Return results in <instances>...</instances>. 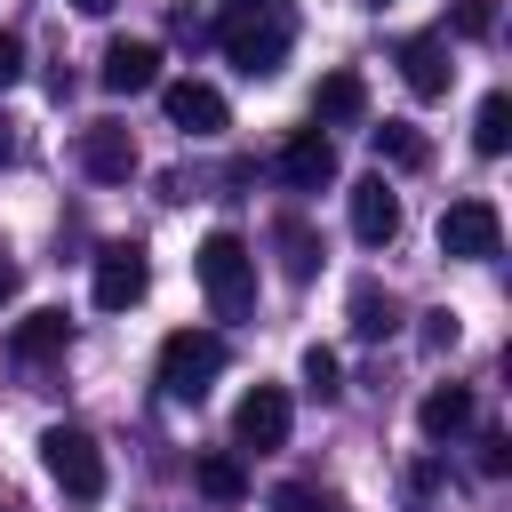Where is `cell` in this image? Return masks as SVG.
<instances>
[{
  "label": "cell",
  "instance_id": "obj_3",
  "mask_svg": "<svg viewBox=\"0 0 512 512\" xmlns=\"http://www.w3.org/2000/svg\"><path fill=\"white\" fill-rule=\"evenodd\" d=\"M40 464H48V480H56L72 504H96V496H104V456H96V440H88L80 424H48V432H40Z\"/></svg>",
  "mask_w": 512,
  "mask_h": 512
},
{
  "label": "cell",
  "instance_id": "obj_1",
  "mask_svg": "<svg viewBox=\"0 0 512 512\" xmlns=\"http://www.w3.org/2000/svg\"><path fill=\"white\" fill-rule=\"evenodd\" d=\"M192 272H200L216 320H248V304H256V256H248L240 232H208L200 256H192Z\"/></svg>",
  "mask_w": 512,
  "mask_h": 512
},
{
  "label": "cell",
  "instance_id": "obj_2",
  "mask_svg": "<svg viewBox=\"0 0 512 512\" xmlns=\"http://www.w3.org/2000/svg\"><path fill=\"white\" fill-rule=\"evenodd\" d=\"M216 376H224V336L216 328H176L160 344V392L168 400H208Z\"/></svg>",
  "mask_w": 512,
  "mask_h": 512
},
{
  "label": "cell",
  "instance_id": "obj_19",
  "mask_svg": "<svg viewBox=\"0 0 512 512\" xmlns=\"http://www.w3.org/2000/svg\"><path fill=\"white\" fill-rule=\"evenodd\" d=\"M192 488H200L208 504H240V496H248V472H240L232 448H208V456L192 464Z\"/></svg>",
  "mask_w": 512,
  "mask_h": 512
},
{
  "label": "cell",
  "instance_id": "obj_9",
  "mask_svg": "<svg viewBox=\"0 0 512 512\" xmlns=\"http://www.w3.org/2000/svg\"><path fill=\"white\" fill-rule=\"evenodd\" d=\"M80 168H88L96 184H128V176H136V136H128L120 120H88V128H80Z\"/></svg>",
  "mask_w": 512,
  "mask_h": 512
},
{
  "label": "cell",
  "instance_id": "obj_25",
  "mask_svg": "<svg viewBox=\"0 0 512 512\" xmlns=\"http://www.w3.org/2000/svg\"><path fill=\"white\" fill-rule=\"evenodd\" d=\"M456 336H464V320H456L448 304H440V312H424V344H432V352H456Z\"/></svg>",
  "mask_w": 512,
  "mask_h": 512
},
{
  "label": "cell",
  "instance_id": "obj_16",
  "mask_svg": "<svg viewBox=\"0 0 512 512\" xmlns=\"http://www.w3.org/2000/svg\"><path fill=\"white\" fill-rule=\"evenodd\" d=\"M392 328H400V296L376 288V280H360V288H352V336H360V344H384Z\"/></svg>",
  "mask_w": 512,
  "mask_h": 512
},
{
  "label": "cell",
  "instance_id": "obj_10",
  "mask_svg": "<svg viewBox=\"0 0 512 512\" xmlns=\"http://www.w3.org/2000/svg\"><path fill=\"white\" fill-rule=\"evenodd\" d=\"M280 184H296V192L336 184V144H328V128H320V120H312V128H296V136L280 144Z\"/></svg>",
  "mask_w": 512,
  "mask_h": 512
},
{
  "label": "cell",
  "instance_id": "obj_31",
  "mask_svg": "<svg viewBox=\"0 0 512 512\" xmlns=\"http://www.w3.org/2000/svg\"><path fill=\"white\" fill-rule=\"evenodd\" d=\"M72 8H80V16H112L120 0H72Z\"/></svg>",
  "mask_w": 512,
  "mask_h": 512
},
{
  "label": "cell",
  "instance_id": "obj_18",
  "mask_svg": "<svg viewBox=\"0 0 512 512\" xmlns=\"http://www.w3.org/2000/svg\"><path fill=\"white\" fill-rule=\"evenodd\" d=\"M272 248H280V272H288V280H312V272H320V232H312L304 216H280V224H272Z\"/></svg>",
  "mask_w": 512,
  "mask_h": 512
},
{
  "label": "cell",
  "instance_id": "obj_11",
  "mask_svg": "<svg viewBox=\"0 0 512 512\" xmlns=\"http://www.w3.org/2000/svg\"><path fill=\"white\" fill-rule=\"evenodd\" d=\"M96 80H104L112 96H144V88H160V40H112L104 64H96Z\"/></svg>",
  "mask_w": 512,
  "mask_h": 512
},
{
  "label": "cell",
  "instance_id": "obj_15",
  "mask_svg": "<svg viewBox=\"0 0 512 512\" xmlns=\"http://www.w3.org/2000/svg\"><path fill=\"white\" fill-rule=\"evenodd\" d=\"M368 112V80L360 72H328L320 88H312V120L320 128H344V120H360Z\"/></svg>",
  "mask_w": 512,
  "mask_h": 512
},
{
  "label": "cell",
  "instance_id": "obj_30",
  "mask_svg": "<svg viewBox=\"0 0 512 512\" xmlns=\"http://www.w3.org/2000/svg\"><path fill=\"white\" fill-rule=\"evenodd\" d=\"M8 160H16V120L0 112V168H8Z\"/></svg>",
  "mask_w": 512,
  "mask_h": 512
},
{
  "label": "cell",
  "instance_id": "obj_28",
  "mask_svg": "<svg viewBox=\"0 0 512 512\" xmlns=\"http://www.w3.org/2000/svg\"><path fill=\"white\" fill-rule=\"evenodd\" d=\"M16 280H24V272H16V256H8V248H0V304H8V296H16Z\"/></svg>",
  "mask_w": 512,
  "mask_h": 512
},
{
  "label": "cell",
  "instance_id": "obj_12",
  "mask_svg": "<svg viewBox=\"0 0 512 512\" xmlns=\"http://www.w3.org/2000/svg\"><path fill=\"white\" fill-rule=\"evenodd\" d=\"M392 232H400V192H392L384 176H360V184H352V240H360V248H384Z\"/></svg>",
  "mask_w": 512,
  "mask_h": 512
},
{
  "label": "cell",
  "instance_id": "obj_22",
  "mask_svg": "<svg viewBox=\"0 0 512 512\" xmlns=\"http://www.w3.org/2000/svg\"><path fill=\"white\" fill-rule=\"evenodd\" d=\"M272 512H352L336 488H312V480H288V488H272Z\"/></svg>",
  "mask_w": 512,
  "mask_h": 512
},
{
  "label": "cell",
  "instance_id": "obj_23",
  "mask_svg": "<svg viewBox=\"0 0 512 512\" xmlns=\"http://www.w3.org/2000/svg\"><path fill=\"white\" fill-rule=\"evenodd\" d=\"M336 376H344L336 352H328V344H304V392H312V400H336V392H344Z\"/></svg>",
  "mask_w": 512,
  "mask_h": 512
},
{
  "label": "cell",
  "instance_id": "obj_24",
  "mask_svg": "<svg viewBox=\"0 0 512 512\" xmlns=\"http://www.w3.org/2000/svg\"><path fill=\"white\" fill-rule=\"evenodd\" d=\"M448 32H456V40H488V32H496V0H456Z\"/></svg>",
  "mask_w": 512,
  "mask_h": 512
},
{
  "label": "cell",
  "instance_id": "obj_5",
  "mask_svg": "<svg viewBox=\"0 0 512 512\" xmlns=\"http://www.w3.org/2000/svg\"><path fill=\"white\" fill-rule=\"evenodd\" d=\"M144 288H152V248L144 240H104L96 248V280H88L96 312H128V304H144Z\"/></svg>",
  "mask_w": 512,
  "mask_h": 512
},
{
  "label": "cell",
  "instance_id": "obj_27",
  "mask_svg": "<svg viewBox=\"0 0 512 512\" xmlns=\"http://www.w3.org/2000/svg\"><path fill=\"white\" fill-rule=\"evenodd\" d=\"M504 464H512V440H504V432H488V440H480V472H488V480H496V472H504Z\"/></svg>",
  "mask_w": 512,
  "mask_h": 512
},
{
  "label": "cell",
  "instance_id": "obj_21",
  "mask_svg": "<svg viewBox=\"0 0 512 512\" xmlns=\"http://www.w3.org/2000/svg\"><path fill=\"white\" fill-rule=\"evenodd\" d=\"M368 144H376V160H392V168H424V160H432L424 128H408V120H384V128H368Z\"/></svg>",
  "mask_w": 512,
  "mask_h": 512
},
{
  "label": "cell",
  "instance_id": "obj_32",
  "mask_svg": "<svg viewBox=\"0 0 512 512\" xmlns=\"http://www.w3.org/2000/svg\"><path fill=\"white\" fill-rule=\"evenodd\" d=\"M0 512H16V504H0Z\"/></svg>",
  "mask_w": 512,
  "mask_h": 512
},
{
  "label": "cell",
  "instance_id": "obj_7",
  "mask_svg": "<svg viewBox=\"0 0 512 512\" xmlns=\"http://www.w3.org/2000/svg\"><path fill=\"white\" fill-rule=\"evenodd\" d=\"M288 416H296V408H288L280 384H248L240 408H232V448H256V456H264V448H288Z\"/></svg>",
  "mask_w": 512,
  "mask_h": 512
},
{
  "label": "cell",
  "instance_id": "obj_13",
  "mask_svg": "<svg viewBox=\"0 0 512 512\" xmlns=\"http://www.w3.org/2000/svg\"><path fill=\"white\" fill-rule=\"evenodd\" d=\"M400 80H408L416 96H448V80H456V64H448V40H440V32H416V40H400Z\"/></svg>",
  "mask_w": 512,
  "mask_h": 512
},
{
  "label": "cell",
  "instance_id": "obj_14",
  "mask_svg": "<svg viewBox=\"0 0 512 512\" xmlns=\"http://www.w3.org/2000/svg\"><path fill=\"white\" fill-rule=\"evenodd\" d=\"M472 384H432L424 392V408H416V424H424V440H456L464 424H472Z\"/></svg>",
  "mask_w": 512,
  "mask_h": 512
},
{
  "label": "cell",
  "instance_id": "obj_17",
  "mask_svg": "<svg viewBox=\"0 0 512 512\" xmlns=\"http://www.w3.org/2000/svg\"><path fill=\"white\" fill-rule=\"evenodd\" d=\"M64 344H72V320H64V312H24V320H16V336H8V352H16V360H56Z\"/></svg>",
  "mask_w": 512,
  "mask_h": 512
},
{
  "label": "cell",
  "instance_id": "obj_6",
  "mask_svg": "<svg viewBox=\"0 0 512 512\" xmlns=\"http://www.w3.org/2000/svg\"><path fill=\"white\" fill-rule=\"evenodd\" d=\"M504 248V216H496V200H448V216H440V256H456V264H488Z\"/></svg>",
  "mask_w": 512,
  "mask_h": 512
},
{
  "label": "cell",
  "instance_id": "obj_20",
  "mask_svg": "<svg viewBox=\"0 0 512 512\" xmlns=\"http://www.w3.org/2000/svg\"><path fill=\"white\" fill-rule=\"evenodd\" d=\"M504 144H512V96L496 88V96H480V112H472V152L504 160Z\"/></svg>",
  "mask_w": 512,
  "mask_h": 512
},
{
  "label": "cell",
  "instance_id": "obj_8",
  "mask_svg": "<svg viewBox=\"0 0 512 512\" xmlns=\"http://www.w3.org/2000/svg\"><path fill=\"white\" fill-rule=\"evenodd\" d=\"M160 112H168V128H184V136H224V128H232V112H224V96H216L208 80H160Z\"/></svg>",
  "mask_w": 512,
  "mask_h": 512
},
{
  "label": "cell",
  "instance_id": "obj_29",
  "mask_svg": "<svg viewBox=\"0 0 512 512\" xmlns=\"http://www.w3.org/2000/svg\"><path fill=\"white\" fill-rule=\"evenodd\" d=\"M264 8H280V0H224V16H264Z\"/></svg>",
  "mask_w": 512,
  "mask_h": 512
},
{
  "label": "cell",
  "instance_id": "obj_4",
  "mask_svg": "<svg viewBox=\"0 0 512 512\" xmlns=\"http://www.w3.org/2000/svg\"><path fill=\"white\" fill-rule=\"evenodd\" d=\"M216 40H224V56H232L248 80H272L280 56H288V16H280V8H264V16H224Z\"/></svg>",
  "mask_w": 512,
  "mask_h": 512
},
{
  "label": "cell",
  "instance_id": "obj_26",
  "mask_svg": "<svg viewBox=\"0 0 512 512\" xmlns=\"http://www.w3.org/2000/svg\"><path fill=\"white\" fill-rule=\"evenodd\" d=\"M16 80H24V40H16V32H0V96H8Z\"/></svg>",
  "mask_w": 512,
  "mask_h": 512
}]
</instances>
